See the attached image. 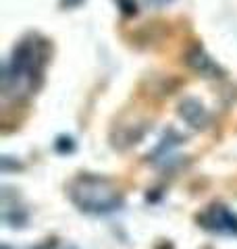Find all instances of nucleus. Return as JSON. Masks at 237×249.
<instances>
[{
    "label": "nucleus",
    "instance_id": "obj_1",
    "mask_svg": "<svg viewBox=\"0 0 237 249\" xmlns=\"http://www.w3.org/2000/svg\"><path fill=\"white\" fill-rule=\"evenodd\" d=\"M73 201L88 212H108L118 206V193L113 185L104 178H96V177H85L79 178L75 183L73 191Z\"/></svg>",
    "mask_w": 237,
    "mask_h": 249
},
{
    "label": "nucleus",
    "instance_id": "obj_2",
    "mask_svg": "<svg viewBox=\"0 0 237 249\" xmlns=\"http://www.w3.org/2000/svg\"><path fill=\"white\" fill-rule=\"evenodd\" d=\"M181 116H183L187 123H192L194 127H202V124L208 121L206 110H204L202 104H198L196 100H187L185 104H181Z\"/></svg>",
    "mask_w": 237,
    "mask_h": 249
}]
</instances>
